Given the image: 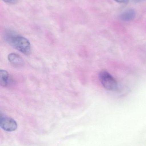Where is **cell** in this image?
<instances>
[{
    "label": "cell",
    "instance_id": "1",
    "mask_svg": "<svg viewBox=\"0 0 146 146\" xmlns=\"http://www.w3.org/2000/svg\"><path fill=\"white\" fill-rule=\"evenodd\" d=\"M6 41L18 51L28 55L31 53V47L28 39L12 31H8L5 33Z\"/></svg>",
    "mask_w": 146,
    "mask_h": 146
},
{
    "label": "cell",
    "instance_id": "2",
    "mask_svg": "<svg viewBox=\"0 0 146 146\" xmlns=\"http://www.w3.org/2000/svg\"><path fill=\"white\" fill-rule=\"evenodd\" d=\"M99 78L103 86L107 90L113 91L117 88V83L116 80L108 72H101L99 74Z\"/></svg>",
    "mask_w": 146,
    "mask_h": 146
},
{
    "label": "cell",
    "instance_id": "3",
    "mask_svg": "<svg viewBox=\"0 0 146 146\" xmlns=\"http://www.w3.org/2000/svg\"><path fill=\"white\" fill-rule=\"evenodd\" d=\"M0 122L1 127L5 131L12 132L17 129V123L11 117L1 114Z\"/></svg>",
    "mask_w": 146,
    "mask_h": 146
},
{
    "label": "cell",
    "instance_id": "4",
    "mask_svg": "<svg viewBox=\"0 0 146 146\" xmlns=\"http://www.w3.org/2000/svg\"><path fill=\"white\" fill-rule=\"evenodd\" d=\"M8 59L9 62L15 66H21L24 64V61L22 58L16 54H9L8 56Z\"/></svg>",
    "mask_w": 146,
    "mask_h": 146
},
{
    "label": "cell",
    "instance_id": "5",
    "mask_svg": "<svg viewBox=\"0 0 146 146\" xmlns=\"http://www.w3.org/2000/svg\"><path fill=\"white\" fill-rule=\"evenodd\" d=\"M135 17V12L133 9H129L123 12L120 16V19L124 21L133 20Z\"/></svg>",
    "mask_w": 146,
    "mask_h": 146
},
{
    "label": "cell",
    "instance_id": "6",
    "mask_svg": "<svg viewBox=\"0 0 146 146\" xmlns=\"http://www.w3.org/2000/svg\"><path fill=\"white\" fill-rule=\"evenodd\" d=\"M9 73L5 70L0 71V83L2 86L6 87L9 82Z\"/></svg>",
    "mask_w": 146,
    "mask_h": 146
},
{
    "label": "cell",
    "instance_id": "7",
    "mask_svg": "<svg viewBox=\"0 0 146 146\" xmlns=\"http://www.w3.org/2000/svg\"><path fill=\"white\" fill-rule=\"evenodd\" d=\"M6 3L9 4H15L19 1V0H2Z\"/></svg>",
    "mask_w": 146,
    "mask_h": 146
},
{
    "label": "cell",
    "instance_id": "8",
    "mask_svg": "<svg viewBox=\"0 0 146 146\" xmlns=\"http://www.w3.org/2000/svg\"><path fill=\"white\" fill-rule=\"evenodd\" d=\"M115 1L119 3H127L128 2L129 0H114Z\"/></svg>",
    "mask_w": 146,
    "mask_h": 146
},
{
    "label": "cell",
    "instance_id": "9",
    "mask_svg": "<svg viewBox=\"0 0 146 146\" xmlns=\"http://www.w3.org/2000/svg\"><path fill=\"white\" fill-rule=\"evenodd\" d=\"M133 1L135 2H140L143 1H145V0H133Z\"/></svg>",
    "mask_w": 146,
    "mask_h": 146
}]
</instances>
